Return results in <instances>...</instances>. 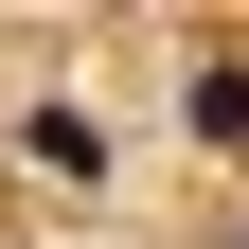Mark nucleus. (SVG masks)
Segmentation results:
<instances>
[{"label":"nucleus","instance_id":"f257e3e1","mask_svg":"<svg viewBox=\"0 0 249 249\" xmlns=\"http://www.w3.org/2000/svg\"><path fill=\"white\" fill-rule=\"evenodd\" d=\"M18 160H53V178H107V124H89V107H36V124H18Z\"/></svg>","mask_w":249,"mask_h":249},{"label":"nucleus","instance_id":"f03ea898","mask_svg":"<svg viewBox=\"0 0 249 249\" xmlns=\"http://www.w3.org/2000/svg\"><path fill=\"white\" fill-rule=\"evenodd\" d=\"M196 142H249V53H213V71H196Z\"/></svg>","mask_w":249,"mask_h":249}]
</instances>
